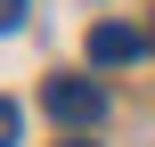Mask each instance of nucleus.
<instances>
[{"instance_id": "nucleus-1", "label": "nucleus", "mask_w": 155, "mask_h": 147, "mask_svg": "<svg viewBox=\"0 0 155 147\" xmlns=\"http://www.w3.org/2000/svg\"><path fill=\"white\" fill-rule=\"evenodd\" d=\"M41 106H49L65 131H90V123L106 115V90H98L90 74H49V82H41Z\"/></svg>"}, {"instance_id": "nucleus-2", "label": "nucleus", "mask_w": 155, "mask_h": 147, "mask_svg": "<svg viewBox=\"0 0 155 147\" xmlns=\"http://www.w3.org/2000/svg\"><path fill=\"white\" fill-rule=\"evenodd\" d=\"M155 49V33H139V25H90V65H139Z\"/></svg>"}, {"instance_id": "nucleus-3", "label": "nucleus", "mask_w": 155, "mask_h": 147, "mask_svg": "<svg viewBox=\"0 0 155 147\" xmlns=\"http://www.w3.org/2000/svg\"><path fill=\"white\" fill-rule=\"evenodd\" d=\"M25 25V0H0V33H16Z\"/></svg>"}, {"instance_id": "nucleus-4", "label": "nucleus", "mask_w": 155, "mask_h": 147, "mask_svg": "<svg viewBox=\"0 0 155 147\" xmlns=\"http://www.w3.org/2000/svg\"><path fill=\"white\" fill-rule=\"evenodd\" d=\"M0 147H16V106L0 98Z\"/></svg>"}, {"instance_id": "nucleus-5", "label": "nucleus", "mask_w": 155, "mask_h": 147, "mask_svg": "<svg viewBox=\"0 0 155 147\" xmlns=\"http://www.w3.org/2000/svg\"><path fill=\"white\" fill-rule=\"evenodd\" d=\"M65 147H90V139H65Z\"/></svg>"}]
</instances>
